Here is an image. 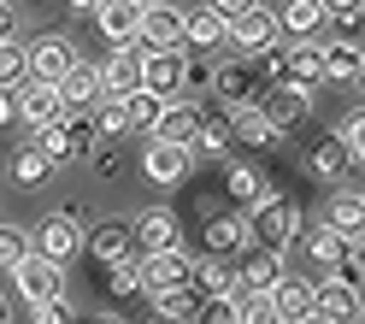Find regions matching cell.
Here are the masks:
<instances>
[{
    "label": "cell",
    "instance_id": "28",
    "mask_svg": "<svg viewBox=\"0 0 365 324\" xmlns=\"http://www.w3.org/2000/svg\"><path fill=\"white\" fill-rule=\"evenodd\" d=\"M324 230H336V236H365V195L336 189L330 206H324Z\"/></svg>",
    "mask_w": 365,
    "mask_h": 324
},
{
    "label": "cell",
    "instance_id": "38",
    "mask_svg": "<svg viewBox=\"0 0 365 324\" xmlns=\"http://www.w3.org/2000/svg\"><path fill=\"white\" fill-rule=\"evenodd\" d=\"M48 177H53L48 159H41L36 148H18V159H12V183H24V189H41Z\"/></svg>",
    "mask_w": 365,
    "mask_h": 324
},
{
    "label": "cell",
    "instance_id": "9",
    "mask_svg": "<svg viewBox=\"0 0 365 324\" xmlns=\"http://www.w3.org/2000/svg\"><path fill=\"white\" fill-rule=\"evenodd\" d=\"M101 71V101H130L135 88H142V48H112L106 65H95Z\"/></svg>",
    "mask_w": 365,
    "mask_h": 324
},
{
    "label": "cell",
    "instance_id": "14",
    "mask_svg": "<svg viewBox=\"0 0 365 324\" xmlns=\"http://www.w3.org/2000/svg\"><path fill=\"white\" fill-rule=\"evenodd\" d=\"M12 106H18V124H30V130H48V124L65 118V106H59V88H53V83H24V88L12 95Z\"/></svg>",
    "mask_w": 365,
    "mask_h": 324
},
{
    "label": "cell",
    "instance_id": "35",
    "mask_svg": "<svg viewBox=\"0 0 365 324\" xmlns=\"http://www.w3.org/2000/svg\"><path fill=\"white\" fill-rule=\"evenodd\" d=\"M30 83V71H24V41H0V95H18V88Z\"/></svg>",
    "mask_w": 365,
    "mask_h": 324
},
{
    "label": "cell",
    "instance_id": "4",
    "mask_svg": "<svg viewBox=\"0 0 365 324\" xmlns=\"http://www.w3.org/2000/svg\"><path fill=\"white\" fill-rule=\"evenodd\" d=\"M77 59H83V54H77V41L65 36V30H48V36L24 41V71H30V83H59Z\"/></svg>",
    "mask_w": 365,
    "mask_h": 324
},
{
    "label": "cell",
    "instance_id": "33",
    "mask_svg": "<svg viewBox=\"0 0 365 324\" xmlns=\"http://www.w3.org/2000/svg\"><path fill=\"white\" fill-rule=\"evenodd\" d=\"M307 171H312L318 183H341V177H348L354 166H348V153H341V148L330 142V136H324V142H318V148L307 153Z\"/></svg>",
    "mask_w": 365,
    "mask_h": 324
},
{
    "label": "cell",
    "instance_id": "51",
    "mask_svg": "<svg viewBox=\"0 0 365 324\" xmlns=\"http://www.w3.org/2000/svg\"><path fill=\"white\" fill-rule=\"evenodd\" d=\"M95 324H124V318H112V313H106V318H95Z\"/></svg>",
    "mask_w": 365,
    "mask_h": 324
},
{
    "label": "cell",
    "instance_id": "29",
    "mask_svg": "<svg viewBox=\"0 0 365 324\" xmlns=\"http://www.w3.org/2000/svg\"><path fill=\"white\" fill-rule=\"evenodd\" d=\"M247 248V218L242 213H218L207 218V260H224V253Z\"/></svg>",
    "mask_w": 365,
    "mask_h": 324
},
{
    "label": "cell",
    "instance_id": "44",
    "mask_svg": "<svg viewBox=\"0 0 365 324\" xmlns=\"http://www.w3.org/2000/svg\"><path fill=\"white\" fill-rule=\"evenodd\" d=\"M106 289H112V295H135V289H142V277H135V260H130V265H112V271H106Z\"/></svg>",
    "mask_w": 365,
    "mask_h": 324
},
{
    "label": "cell",
    "instance_id": "30",
    "mask_svg": "<svg viewBox=\"0 0 365 324\" xmlns=\"http://www.w3.org/2000/svg\"><path fill=\"white\" fill-rule=\"evenodd\" d=\"M59 130H65V153H71V159H88V153L101 148L95 112H65V118H59Z\"/></svg>",
    "mask_w": 365,
    "mask_h": 324
},
{
    "label": "cell",
    "instance_id": "37",
    "mask_svg": "<svg viewBox=\"0 0 365 324\" xmlns=\"http://www.w3.org/2000/svg\"><path fill=\"white\" fill-rule=\"evenodd\" d=\"M341 248H348V236H336V230H307V260L312 265H324V271H336V260H341Z\"/></svg>",
    "mask_w": 365,
    "mask_h": 324
},
{
    "label": "cell",
    "instance_id": "1",
    "mask_svg": "<svg viewBox=\"0 0 365 324\" xmlns=\"http://www.w3.org/2000/svg\"><path fill=\"white\" fill-rule=\"evenodd\" d=\"M30 253L65 271V265L83 253V218H77V213H48V218L30 230Z\"/></svg>",
    "mask_w": 365,
    "mask_h": 324
},
{
    "label": "cell",
    "instance_id": "18",
    "mask_svg": "<svg viewBox=\"0 0 365 324\" xmlns=\"http://www.w3.org/2000/svg\"><path fill=\"white\" fill-rule=\"evenodd\" d=\"M195 136H200V106L171 101L165 112H159V124H153L148 142H165V148H182V153H189V148H195Z\"/></svg>",
    "mask_w": 365,
    "mask_h": 324
},
{
    "label": "cell",
    "instance_id": "52",
    "mask_svg": "<svg viewBox=\"0 0 365 324\" xmlns=\"http://www.w3.org/2000/svg\"><path fill=\"white\" fill-rule=\"evenodd\" d=\"M301 324H324V318H318V313H312V318H301Z\"/></svg>",
    "mask_w": 365,
    "mask_h": 324
},
{
    "label": "cell",
    "instance_id": "20",
    "mask_svg": "<svg viewBox=\"0 0 365 324\" xmlns=\"http://www.w3.org/2000/svg\"><path fill=\"white\" fill-rule=\"evenodd\" d=\"M365 54L359 41H318V83H359Z\"/></svg>",
    "mask_w": 365,
    "mask_h": 324
},
{
    "label": "cell",
    "instance_id": "47",
    "mask_svg": "<svg viewBox=\"0 0 365 324\" xmlns=\"http://www.w3.org/2000/svg\"><path fill=\"white\" fill-rule=\"evenodd\" d=\"M12 36H18V6L0 0V41H12Z\"/></svg>",
    "mask_w": 365,
    "mask_h": 324
},
{
    "label": "cell",
    "instance_id": "41",
    "mask_svg": "<svg viewBox=\"0 0 365 324\" xmlns=\"http://www.w3.org/2000/svg\"><path fill=\"white\" fill-rule=\"evenodd\" d=\"M230 300H236V324H277L271 295H230Z\"/></svg>",
    "mask_w": 365,
    "mask_h": 324
},
{
    "label": "cell",
    "instance_id": "46",
    "mask_svg": "<svg viewBox=\"0 0 365 324\" xmlns=\"http://www.w3.org/2000/svg\"><path fill=\"white\" fill-rule=\"evenodd\" d=\"M30 324H71V300H53V307H36Z\"/></svg>",
    "mask_w": 365,
    "mask_h": 324
},
{
    "label": "cell",
    "instance_id": "48",
    "mask_svg": "<svg viewBox=\"0 0 365 324\" xmlns=\"http://www.w3.org/2000/svg\"><path fill=\"white\" fill-rule=\"evenodd\" d=\"M88 159H95L101 177H118V148H112V153H88Z\"/></svg>",
    "mask_w": 365,
    "mask_h": 324
},
{
    "label": "cell",
    "instance_id": "25",
    "mask_svg": "<svg viewBox=\"0 0 365 324\" xmlns=\"http://www.w3.org/2000/svg\"><path fill=\"white\" fill-rule=\"evenodd\" d=\"M189 295H195V300H230V295H236V271L224 265V260H207V253H200V260H195V277H189Z\"/></svg>",
    "mask_w": 365,
    "mask_h": 324
},
{
    "label": "cell",
    "instance_id": "5",
    "mask_svg": "<svg viewBox=\"0 0 365 324\" xmlns=\"http://www.w3.org/2000/svg\"><path fill=\"white\" fill-rule=\"evenodd\" d=\"M12 289H18V300H24L30 313H36V307H53V300H65V271L30 253V260L12 265Z\"/></svg>",
    "mask_w": 365,
    "mask_h": 324
},
{
    "label": "cell",
    "instance_id": "42",
    "mask_svg": "<svg viewBox=\"0 0 365 324\" xmlns=\"http://www.w3.org/2000/svg\"><path fill=\"white\" fill-rule=\"evenodd\" d=\"M95 130H101V142H106V136L118 142V136L130 130V118H124V101H101V106H95Z\"/></svg>",
    "mask_w": 365,
    "mask_h": 324
},
{
    "label": "cell",
    "instance_id": "10",
    "mask_svg": "<svg viewBox=\"0 0 365 324\" xmlns=\"http://www.w3.org/2000/svg\"><path fill=\"white\" fill-rule=\"evenodd\" d=\"M230 48L242 54V59H254V54H271L277 48V18H271V6H247L236 24H230Z\"/></svg>",
    "mask_w": 365,
    "mask_h": 324
},
{
    "label": "cell",
    "instance_id": "17",
    "mask_svg": "<svg viewBox=\"0 0 365 324\" xmlns=\"http://www.w3.org/2000/svg\"><path fill=\"white\" fill-rule=\"evenodd\" d=\"M53 88H59V106L65 112H95L101 106V71H95V59H77Z\"/></svg>",
    "mask_w": 365,
    "mask_h": 324
},
{
    "label": "cell",
    "instance_id": "13",
    "mask_svg": "<svg viewBox=\"0 0 365 324\" xmlns=\"http://www.w3.org/2000/svg\"><path fill=\"white\" fill-rule=\"evenodd\" d=\"M254 112L283 136V130H294L312 112V88H265V101H254Z\"/></svg>",
    "mask_w": 365,
    "mask_h": 324
},
{
    "label": "cell",
    "instance_id": "49",
    "mask_svg": "<svg viewBox=\"0 0 365 324\" xmlns=\"http://www.w3.org/2000/svg\"><path fill=\"white\" fill-rule=\"evenodd\" d=\"M18 124V106H12V95H0V130H12Z\"/></svg>",
    "mask_w": 365,
    "mask_h": 324
},
{
    "label": "cell",
    "instance_id": "27",
    "mask_svg": "<svg viewBox=\"0 0 365 324\" xmlns=\"http://www.w3.org/2000/svg\"><path fill=\"white\" fill-rule=\"evenodd\" d=\"M224 36H230V30H224V18H218L212 6L182 12V54H207V48H218Z\"/></svg>",
    "mask_w": 365,
    "mask_h": 324
},
{
    "label": "cell",
    "instance_id": "8",
    "mask_svg": "<svg viewBox=\"0 0 365 324\" xmlns=\"http://www.w3.org/2000/svg\"><path fill=\"white\" fill-rule=\"evenodd\" d=\"M130 236H135V253H165V248H182V224L171 206H148L130 218Z\"/></svg>",
    "mask_w": 365,
    "mask_h": 324
},
{
    "label": "cell",
    "instance_id": "43",
    "mask_svg": "<svg viewBox=\"0 0 365 324\" xmlns=\"http://www.w3.org/2000/svg\"><path fill=\"white\" fill-rule=\"evenodd\" d=\"M195 324H236V300H200Z\"/></svg>",
    "mask_w": 365,
    "mask_h": 324
},
{
    "label": "cell",
    "instance_id": "16",
    "mask_svg": "<svg viewBox=\"0 0 365 324\" xmlns=\"http://www.w3.org/2000/svg\"><path fill=\"white\" fill-rule=\"evenodd\" d=\"M283 277H289V260H283V253L254 248V253H247V265L236 271V295H271Z\"/></svg>",
    "mask_w": 365,
    "mask_h": 324
},
{
    "label": "cell",
    "instance_id": "36",
    "mask_svg": "<svg viewBox=\"0 0 365 324\" xmlns=\"http://www.w3.org/2000/svg\"><path fill=\"white\" fill-rule=\"evenodd\" d=\"M365 24L359 0H324V30H336V41H354V30Z\"/></svg>",
    "mask_w": 365,
    "mask_h": 324
},
{
    "label": "cell",
    "instance_id": "23",
    "mask_svg": "<svg viewBox=\"0 0 365 324\" xmlns=\"http://www.w3.org/2000/svg\"><path fill=\"white\" fill-rule=\"evenodd\" d=\"M224 195H236L242 206H254V213L277 201V195H271V177L259 166H224Z\"/></svg>",
    "mask_w": 365,
    "mask_h": 324
},
{
    "label": "cell",
    "instance_id": "22",
    "mask_svg": "<svg viewBox=\"0 0 365 324\" xmlns=\"http://www.w3.org/2000/svg\"><path fill=\"white\" fill-rule=\"evenodd\" d=\"M230 148H236L230 112H224V106H212V112H200V136H195V148H189V159H224Z\"/></svg>",
    "mask_w": 365,
    "mask_h": 324
},
{
    "label": "cell",
    "instance_id": "7",
    "mask_svg": "<svg viewBox=\"0 0 365 324\" xmlns=\"http://www.w3.org/2000/svg\"><path fill=\"white\" fill-rule=\"evenodd\" d=\"M83 253L95 265H130V260H142L135 253V236H130V218H106V224H95V230H83Z\"/></svg>",
    "mask_w": 365,
    "mask_h": 324
},
{
    "label": "cell",
    "instance_id": "50",
    "mask_svg": "<svg viewBox=\"0 0 365 324\" xmlns=\"http://www.w3.org/2000/svg\"><path fill=\"white\" fill-rule=\"evenodd\" d=\"M0 324H12V295L0 289Z\"/></svg>",
    "mask_w": 365,
    "mask_h": 324
},
{
    "label": "cell",
    "instance_id": "45",
    "mask_svg": "<svg viewBox=\"0 0 365 324\" xmlns=\"http://www.w3.org/2000/svg\"><path fill=\"white\" fill-rule=\"evenodd\" d=\"M200 83H212V65L195 59V54H182V88H200Z\"/></svg>",
    "mask_w": 365,
    "mask_h": 324
},
{
    "label": "cell",
    "instance_id": "21",
    "mask_svg": "<svg viewBox=\"0 0 365 324\" xmlns=\"http://www.w3.org/2000/svg\"><path fill=\"white\" fill-rule=\"evenodd\" d=\"M189 171H195V159L182 153V148H165V142H148V148H142V177H148V183H159V189L182 183Z\"/></svg>",
    "mask_w": 365,
    "mask_h": 324
},
{
    "label": "cell",
    "instance_id": "40",
    "mask_svg": "<svg viewBox=\"0 0 365 324\" xmlns=\"http://www.w3.org/2000/svg\"><path fill=\"white\" fill-rule=\"evenodd\" d=\"M18 260H30V230H18V224H0V271H12Z\"/></svg>",
    "mask_w": 365,
    "mask_h": 324
},
{
    "label": "cell",
    "instance_id": "6",
    "mask_svg": "<svg viewBox=\"0 0 365 324\" xmlns=\"http://www.w3.org/2000/svg\"><path fill=\"white\" fill-rule=\"evenodd\" d=\"M135 277H142V289H148V295H159V289H189V277H195V253H189V248L142 253V260H135Z\"/></svg>",
    "mask_w": 365,
    "mask_h": 324
},
{
    "label": "cell",
    "instance_id": "19",
    "mask_svg": "<svg viewBox=\"0 0 365 324\" xmlns=\"http://www.w3.org/2000/svg\"><path fill=\"white\" fill-rule=\"evenodd\" d=\"M312 313L324 324H359V295L341 277H324V283H312Z\"/></svg>",
    "mask_w": 365,
    "mask_h": 324
},
{
    "label": "cell",
    "instance_id": "2",
    "mask_svg": "<svg viewBox=\"0 0 365 324\" xmlns=\"http://www.w3.org/2000/svg\"><path fill=\"white\" fill-rule=\"evenodd\" d=\"M271 248V253H289L294 242H301V206H289L283 195L271 201V206H259L254 218H247V248Z\"/></svg>",
    "mask_w": 365,
    "mask_h": 324
},
{
    "label": "cell",
    "instance_id": "32",
    "mask_svg": "<svg viewBox=\"0 0 365 324\" xmlns=\"http://www.w3.org/2000/svg\"><path fill=\"white\" fill-rule=\"evenodd\" d=\"M330 142H336L341 153H348V166H359V159H365V112H359V106H348V112L336 118Z\"/></svg>",
    "mask_w": 365,
    "mask_h": 324
},
{
    "label": "cell",
    "instance_id": "34",
    "mask_svg": "<svg viewBox=\"0 0 365 324\" xmlns=\"http://www.w3.org/2000/svg\"><path fill=\"white\" fill-rule=\"evenodd\" d=\"M195 307H200V300L189 289H159L153 295V318L159 324H195Z\"/></svg>",
    "mask_w": 365,
    "mask_h": 324
},
{
    "label": "cell",
    "instance_id": "31",
    "mask_svg": "<svg viewBox=\"0 0 365 324\" xmlns=\"http://www.w3.org/2000/svg\"><path fill=\"white\" fill-rule=\"evenodd\" d=\"M224 112H230V130H236L242 148H277V130H271L254 106H224Z\"/></svg>",
    "mask_w": 365,
    "mask_h": 324
},
{
    "label": "cell",
    "instance_id": "26",
    "mask_svg": "<svg viewBox=\"0 0 365 324\" xmlns=\"http://www.w3.org/2000/svg\"><path fill=\"white\" fill-rule=\"evenodd\" d=\"M271 307H277V324H301L312 318V277H283L277 289H271Z\"/></svg>",
    "mask_w": 365,
    "mask_h": 324
},
{
    "label": "cell",
    "instance_id": "39",
    "mask_svg": "<svg viewBox=\"0 0 365 324\" xmlns=\"http://www.w3.org/2000/svg\"><path fill=\"white\" fill-rule=\"evenodd\" d=\"M159 112H165V106H159L153 95H142V88H135V95L124 101V118H130V130H142V136H153V124H159Z\"/></svg>",
    "mask_w": 365,
    "mask_h": 324
},
{
    "label": "cell",
    "instance_id": "11",
    "mask_svg": "<svg viewBox=\"0 0 365 324\" xmlns=\"http://www.w3.org/2000/svg\"><path fill=\"white\" fill-rule=\"evenodd\" d=\"M142 95H153L159 106L182 101V48L177 54H142Z\"/></svg>",
    "mask_w": 365,
    "mask_h": 324
},
{
    "label": "cell",
    "instance_id": "15",
    "mask_svg": "<svg viewBox=\"0 0 365 324\" xmlns=\"http://www.w3.org/2000/svg\"><path fill=\"white\" fill-rule=\"evenodd\" d=\"M212 95H218V106H247V95L259 88V71H254V59H224V65H212Z\"/></svg>",
    "mask_w": 365,
    "mask_h": 324
},
{
    "label": "cell",
    "instance_id": "12",
    "mask_svg": "<svg viewBox=\"0 0 365 324\" xmlns=\"http://www.w3.org/2000/svg\"><path fill=\"white\" fill-rule=\"evenodd\" d=\"M277 18V41H318L324 36V0H289V6H271Z\"/></svg>",
    "mask_w": 365,
    "mask_h": 324
},
{
    "label": "cell",
    "instance_id": "53",
    "mask_svg": "<svg viewBox=\"0 0 365 324\" xmlns=\"http://www.w3.org/2000/svg\"><path fill=\"white\" fill-rule=\"evenodd\" d=\"M142 324H159V318H142Z\"/></svg>",
    "mask_w": 365,
    "mask_h": 324
},
{
    "label": "cell",
    "instance_id": "3",
    "mask_svg": "<svg viewBox=\"0 0 365 324\" xmlns=\"http://www.w3.org/2000/svg\"><path fill=\"white\" fill-rule=\"evenodd\" d=\"M135 48L142 54H177L182 48V6L142 0V12H135Z\"/></svg>",
    "mask_w": 365,
    "mask_h": 324
},
{
    "label": "cell",
    "instance_id": "24",
    "mask_svg": "<svg viewBox=\"0 0 365 324\" xmlns=\"http://www.w3.org/2000/svg\"><path fill=\"white\" fill-rule=\"evenodd\" d=\"M135 12H142V0H101L95 6V24L112 48H130L135 41Z\"/></svg>",
    "mask_w": 365,
    "mask_h": 324
}]
</instances>
